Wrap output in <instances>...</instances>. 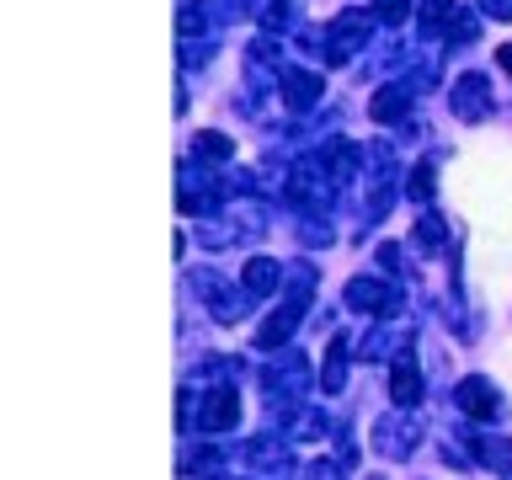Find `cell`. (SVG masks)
<instances>
[{
	"label": "cell",
	"instance_id": "cell-8",
	"mask_svg": "<svg viewBox=\"0 0 512 480\" xmlns=\"http://www.w3.org/2000/svg\"><path fill=\"white\" fill-rule=\"evenodd\" d=\"M272 283H278V262H267V256H262V262L246 267V288H251V294H267Z\"/></svg>",
	"mask_w": 512,
	"mask_h": 480
},
{
	"label": "cell",
	"instance_id": "cell-11",
	"mask_svg": "<svg viewBox=\"0 0 512 480\" xmlns=\"http://www.w3.org/2000/svg\"><path fill=\"white\" fill-rule=\"evenodd\" d=\"M198 155L224 160V155H230V139H224V134H198Z\"/></svg>",
	"mask_w": 512,
	"mask_h": 480
},
{
	"label": "cell",
	"instance_id": "cell-7",
	"mask_svg": "<svg viewBox=\"0 0 512 480\" xmlns=\"http://www.w3.org/2000/svg\"><path fill=\"white\" fill-rule=\"evenodd\" d=\"M203 422H208V427H230V422H235V400H230V390H219V400L208 395V406H203Z\"/></svg>",
	"mask_w": 512,
	"mask_h": 480
},
{
	"label": "cell",
	"instance_id": "cell-2",
	"mask_svg": "<svg viewBox=\"0 0 512 480\" xmlns=\"http://www.w3.org/2000/svg\"><path fill=\"white\" fill-rule=\"evenodd\" d=\"M422 32H443L454 43H475V16L459 11L454 0H422Z\"/></svg>",
	"mask_w": 512,
	"mask_h": 480
},
{
	"label": "cell",
	"instance_id": "cell-1",
	"mask_svg": "<svg viewBox=\"0 0 512 480\" xmlns=\"http://www.w3.org/2000/svg\"><path fill=\"white\" fill-rule=\"evenodd\" d=\"M368 32H374V16H363V11H342L336 22L326 27V54H331V64H342V59H352L358 48L368 43Z\"/></svg>",
	"mask_w": 512,
	"mask_h": 480
},
{
	"label": "cell",
	"instance_id": "cell-3",
	"mask_svg": "<svg viewBox=\"0 0 512 480\" xmlns=\"http://www.w3.org/2000/svg\"><path fill=\"white\" fill-rule=\"evenodd\" d=\"M454 112H459V118H486V112H491L486 75H459L454 80Z\"/></svg>",
	"mask_w": 512,
	"mask_h": 480
},
{
	"label": "cell",
	"instance_id": "cell-15",
	"mask_svg": "<svg viewBox=\"0 0 512 480\" xmlns=\"http://www.w3.org/2000/svg\"><path fill=\"white\" fill-rule=\"evenodd\" d=\"M496 64H502V70L512 75V43H502V48H496Z\"/></svg>",
	"mask_w": 512,
	"mask_h": 480
},
{
	"label": "cell",
	"instance_id": "cell-6",
	"mask_svg": "<svg viewBox=\"0 0 512 480\" xmlns=\"http://www.w3.org/2000/svg\"><path fill=\"white\" fill-rule=\"evenodd\" d=\"M459 395H464V411H475V416H496V390H491L486 379H470Z\"/></svg>",
	"mask_w": 512,
	"mask_h": 480
},
{
	"label": "cell",
	"instance_id": "cell-12",
	"mask_svg": "<svg viewBox=\"0 0 512 480\" xmlns=\"http://www.w3.org/2000/svg\"><path fill=\"white\" fill-rule=\"evenodd\" d=\"M411 198H432V166H427V160L411 171Z\"/></svg>",
	"mask_w": 512,
	"mask_h": 480
},
{
	"label": "cell",
	"instance_id": "cell-13",
	"mask_svg": "<svg viewBox=\"0 0 512 480\" xmlns=\"http://www.w3.org/2000/svg\"><path fill=\"white\" fill-rule=\"evenodd\" d=\"M406 6H411V0H374V16H379V22H400Z\"/></svg>",
	"mask_w": 512,
	"mask_h": 480
},
{
	"label": "cell",
	"instance_id": "cell-4",
	"mask_svg": "<svg viewBox=\"0 0 512 480\" xmlns=\"http://www.w3.org/2000/svg\"><path fill=\"white\" fill-rule=\"evenodd\" d=\"M283 102L294 112H310L320 102V75L310 70H283Z\"/></svg>",
	"mask_w": 512,
	"mask_h": 480
},
{
	"label": "cell",
	"instance_id": "cell-14",
	"mask_svg": "<svg viewBox=\"0 0 512 480\" xmlns=\"http://www.w3.org/2000/svg\"><path fill=\"white\" fill-rule=\"evenodd\" d=\"M480 6H486L491 16H512V0H480Z\"/></svg>",
	"mask_w": 512,
	"mask_h": 480
},
{
	"label": "cell",
	"instance_id": "cell-5",
	"mask_svg": "<svg viewBox=\"0 0 512 480\" xmlns=\"http://www.w3.org/2000/svg\"><path fill=\"white\" fill-rule=\"evenodd\" d=\"M406 112H411V86H384L374 96V118L379 123H400Z\"/></svg>",
	"mask_w": 512,
	"mask_h": 480
},
{
	"label": "cell",
	"instance_id": "cell-10",
	"mask_svg": "<svg viewBox=\"0 0 512 480\" xmlns=\"http://www.w3.org/2000/svg\"><path fill=\"white\" fill-rule=\"evenodd\" d=\"M288 16H294V0H267V11H262V22L278 32V27H288Z\"/></svg>",
	"mask_w": 512,
	"mask_h": 480
},
{
	"label": "cell",
	"instance_id": "cell-9",
	"mask_svg": "<svg viewBox=\"0 0 512 480\" xmlns=\"http://www.w3.org/2000/svg\"><path fill=\"white\" fill-rule=\"evenodd\" d=\"M395 400H400V406H411V400H416V368L411 363H395Z\"/></svg>",
	"mask_w": 512,
	"mask_h": 480
}]
</instances>
